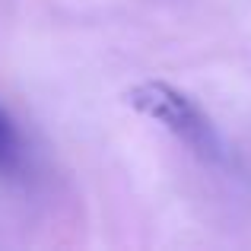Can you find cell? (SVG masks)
Wrapping results in <instances>:
<instances>
[{
	"mask_svg": "<svg viewBox=\"0 0 251 251\" xmlns=\"http://www.w3.org/2000/svg\"><path fill=\"white\" fill-rule=\"evenodd\" d=\"M124 102L134 111L147 115L150 121H156L159 127H166L172 137H178L197 156H203V159H220L223 156V143H220L213 121L178 86L162 83V80H147V83L130 86L124 92Z\"/></svg>",
	"mask_w": 251,
	"mask_h": 251,
	"instance_id": "obj_1",
	"label": "cell"
},
{
	"mask_svg": "<svg viewBox=\"0 0 251 251\" xmlns=\"http://www.w3.org/2000/svg\"><path fill=\"white\" fill-rule=\"evenodd\" d=\"M19 166V137L13 130L10 118L0 108V175H10Z\"/></svg>",
	"mask_w": 251,
	"mask_h": 251,
	"instance_id": "obj_2",
	"label": "cell"
}]
</instances>
